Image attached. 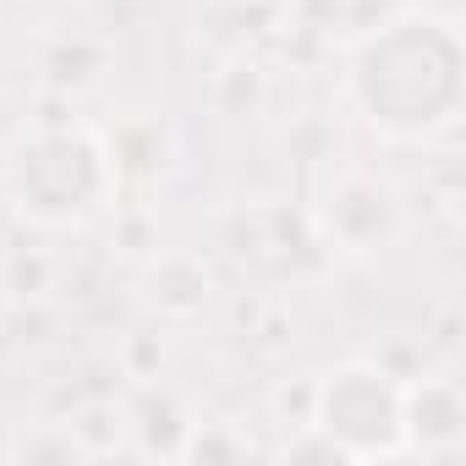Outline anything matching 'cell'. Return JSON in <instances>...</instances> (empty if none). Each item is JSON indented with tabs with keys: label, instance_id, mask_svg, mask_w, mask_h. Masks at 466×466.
<instances>
[{
	"label": "cell",
	"instance_id": "6da1fadb",
	"mask_svg": "<svg viewBox=\"0 0 466 466\" xmlns=\"http://www.w3.org/2000/svg\"><path fill=\"white\" fill-rule=\"evenodd\" d=\"M466 94V50L455 23L433 12H406L362 39L351 61L357 110L400 143L433 137L455 121Z\"/></svg>",
	"mask_w": 466,
	"mask_h": 466
},
{
	"label": "cell",
	"instance_id": "7a4b0ae2",
	"mask_svg": "<svg viewBox=\"0 0 466 466\" xmlns=\"http://www.w3.org/2000/svg\"><path fill=\"white\" fill-rule=\"evenodd\" d=\"M0 176H6L12 208L45 230H77L99 219L121 187L116 148L83 121H50V127L23 132Z\"/></svg>",
	"mask_w": 466,
	"mask_h": 466
},
{
	"label": "cell",
	"instance_id": "3957f363",
	"mask_svg": "<svg viewBox=\"0 0 466 466\" xmlns=\"http://www.w3.org/2000/svg\"><path fill=\"white\" fill-rule=\"evenodd\" d=\"M308 428H319L340 461H395L400 439V379L368 357L335 362L308 390Z\"/></svg>",
	"mask_w": 466,
	"mask_h": 466
},
{
	"label": "cell",
	"instance_id": "277c9868",
	"mask_svg": "<svg viewBox=\"0 0 466 466\" xmlns=\"http://www.w3.org/2000/svg\"><path fill=\"white\" fill-rule=\"evenodd\" d=\"M313 230L329 253H346V258H368V253H384L395 237H400V198L384 176L362 170V165H346L324 181L319 203H313Z\"/></svg>",
	"mask_w": 466,
	"mask_h": 466
},
{
	"label": "cell",
	"instance_id": "5b68a950",
	"mask_svg": "<svg viewBox=\"0 0 466 466\" xmlns=\"http://www.w3.org/2000/svg\"><path fill=\"white\" fill-rule=\"evenodd\" d=\"M400 439L406 455L422 461H455L466 450V395L455 379L428 373L400 384Z\"/></svg>",
	"mask_w": 466,
	"mask_h": 466
},
{
	"label": "cell",
	"instance_id": "8992f818",
	"mask_svg": "<svg viewBox=\"0 0 466 466\" xmlns=\"http://www.w3.org/2000/svg\"><path fill=\"white\" fill-rule=\"evenodd\" d=\"M181 461H214V455H253V444L242 433H230V422H187V439L176 444Z\"/></svg>",
	"mask_w": 466,
	"mask_h": 466
},
{
	"label": "cell",
	"instance_id": "52a82bcc",
	"mask_svg": "<svg viewBox=\"0 0 466 466\" xmlns=\"http://www.w3.org/2000/svg\"><path fill=\"white\" fill-rule=\"evenodd\" d=\"M214 6H248V0H214Z\"/></svg>",
	"mask_w": 466,
	"mask_h": 466
},
{
	"label": "cell",
	"instance_id": "ba28073f",
	"mask_svg": "<svg viewBox=\"0 0 466 466\" xmlns=\"http://www.w3.org/2000/svg\"><path fill=\"white\" fill-rule=\"evenodd\" d=\"M0 6H6V0H0Z\"/></svg>",
	"mask_w": 466,
	"mask_h": 466
}]
</instances>
